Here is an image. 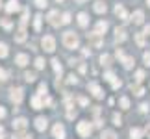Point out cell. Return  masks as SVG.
<instances>
[{"instance_id":"obj_1","label":"cell","mask_w":150,"mask_h":139,"mask_svg":"<svg viewBox=\"0 0 150 139\" xmlns=\"http://www.w3.org/2000/svg\"><path fill=\"white\" fill-rule=\"evenodd\" d=\"M63 45L67 48H78L80 46V37L74 32H65L63 33Z\"/></svg>"},{"instance_id":"obj_2","label":"cell","mask_w":150,"mask_h":139,"mask_svg":"<svg viewBox=\"0 0 150 139\" xmlns=\"http://www.w3.org/2000/svg\"><path fill=\"white\" fill-rule=\"evenodd\" d=\"M76 132L82 137H89L91 135V132H93V126H91L87 121H80L78 123V126H76Z\"/></svg>"},{"instance_id":"obj_3","label":"cell","mask_w":150,"mask_h":139,"mask_svg":"<svg viewBox=\"0 0 150 139\" xmlns=\"http://www.w3.org/2000/svg\"><path fill=\"white\" fill-rule=\"evenodd\" d=\"M41 45H43V48L47 50V52H54L56 50V39L52 37V35H45L41 39Z\"/></svg>"},{"instance_id":"obj_4","label":"cell","mask_w":150,"mask_h":139,"mask_svg":"<svg viewBox=\"0 0 150 139\" xmlns=\"http://www.w3.org/2000/svg\"><path fill=\"white\" fill-rule=\"evenodd\" d=\"M22 96H24L22 87H13V89H11V102H13V104H21Z\"/></svg>"},{"instance_id":"obj_5","label":"cell","mask_w":150,"mask_h":139,"mask_svg":"<svg viewBox=\"0 0 150 139\" xmlns=\"http://www.w3.org/2000/svg\"><path fill=\"white\" fill-rule=\"evenodd\" d=\"M87 89L93 93V96L95 98H104V91L100 89V85L96 84V82H91V84H87Z\"/></svg>"},{"instance_id":"obj_6","label":"cell","mask_w":150,"mask_h":139,"mask_svg":"<svg viewBox=\"0 0 150 139\" xmlns=\"http://www.w3.org/2000/svg\"><path fill=\"white\" fill-rule=\"evenodd\" d=\"M52 134H54L56 139H65V126L63 124H54V128H52Z\"/></svg>"},{"instance_id":"obj_7","label":"cell","mask_w":150,"mask_h":139,"mask_svg":"<svg viewBox=\"0 0 150 139\" xmlns=\"http://www.w3.org/2000/svg\"><path fill=\"white\" fill-rule=\"evenodd\" d=\"M47 21L50 22V24L52 26H59L61 24V21H59V11H50V13H48V17H47Z\"/></svg>"},{"instance_id":"obj_8","label":"cell","mask_w":150,"mask_h":139,"mask_svg":"<svg viewBox=\"0 0 150 139\" xmlns=\"http://www.w3.org/2000/svg\"><path fill=\"white\" fill-rule=\"evenodd\" d=\"M100 35H102V33H98V32H93V33H89V35H87L89 41H91V45H93L95 48H98V46L102 45V37Z\"/></svg>"},{"instance_id":"obj_9","label":"cell","mask_w":150,"mask_h":139,"mask_svg":"<svg viewBox=\"0 0 150 139\" xmlns=\"http://www.w3.org/2000/svg\"><path fill=\"white\" fill-rule=\"evenodd\" d=\"M47 126H48V121L45 119V117H37L35 119V128L39 132H45V130H47Z\"/></svg>"},{"instance_id":"obj_10","label":"cell","mask_w":150,"mask_h":139,"mask_svg":"<svg viewBox=\"0 0 150 139\" xmlns=\"http://www.w3.org/2000/svg\"><path fill=\"white\" fill-rule=\"evenodd\" d=\"M115 13H117V15L120 17V19H122V21L128 19V11L124 9V6H122V4H117V6H115Z\"/></svg>"},{"instance_id":"obj_11","label":"cell","mask_w":150,"mask_h":139,"mask_svg":"<svg viewBox=\"0 0 150 139\" xmlns=\"http://www.w3.org/2000/svg\"><path fill=\"white\" fill-rule=\"evenodd\" d=\"M21 6H19V0H9L8 6H6V11L8 13H13V11H19Z\"/></svg>"},{"instance_id":"obj_12","label":"cell","mask_w":150,"mask_h":139,"mask_svg":"<svg viewBox=\"0 0 150 139\" xmlns=\"http://www.w3.org/2000/svg\"><path fill=\"white\" fill-rule=\"evenodd\" d=\"M28 61H30V57H28L26 54H17V56H15V63H17L19 67H24Z\"/></svg>"},{"instance_id":"obj_13","label":"cell","mask_w":150,"mask_h":139,"mask_svg":"<svg viewBox=\"0 0 150 139\" xmlns=\"http://www.w3.org/2000/svg\"><path fill=\"white\" fill-rule=\"evenodd\" d=\"M106 9H108V6H106L104 0H96L95 2V11L96 13H106Z\"/></svg>"},{"instance_id":"obj_14","label":"cell","mask_w":150,"mask_h":139,"mask_svg":"<svg viewBox=\"0 0 150 139\" xmlns=\"http://www.w3.org/2000/svg\"><path fill=\"white\" fill-rule=\"evenodd\" d=\"M143 19H145V13H143L141 9H137L134 15H132V21L135 22V24H143Z\"/></svg>"},{"instance_id":"obj_15","label":"cell","mask_w":150,"mask_h":139,"mask_svg":"<svg viewBox=\"0 0 150 139\" xmlns=\"http://www.w3.org/2000/svg\"><path fill=\"white\" fill-rule=\"evenodd\" d=\"M13 128H15V130H24V128H26V119H22V117L15 119V121H13Z\"/></svg>"},{"instance_id":"obj_16","label":"cell","mask_w":150,"mask_h":139,"mask_svg":"<svg viewBox=\"0 0 150 139\" xmlns=\"http://www.w3.org/2000/svg\"><path fill=\"white\" fill-rule=\"evenodd\" d=\"M115 39H117L119 43H122L126 39V30L124 28H117V30H115Z\"/></svg>"},{"instance_id":"obj_17","label":"cell","mask_w":150,"mask_h":139,"mask_svg":"<svg viewBox=\"0 0 150 139\" xmlns=\"http://www.w3.org/2000/svg\"><path fill=\"white\" fill-rule=\"evenodd\" d=\"M78 24L82 26V28H85L89 24V17H87V13H78Z\"/></svg>"},{"instance_id":"obj_18","label":"cell","mask_w":150,"mask_h":139,"mask_svg":"<svg viewBox=\"0 0 150 139\" xmlns=\"http://www.w3.org/2000/svg\"><path fill=\"white\" fill-rule=\"evenodd\" d=\"M15 41H17V43H24V41H26V32H24V26H21V30L17 32Z\"/></svg>"},{"instance_id":"obj_19","label":"cell","mask_w":150,"mask_h":139,"mask_svg":"<svg viewBox=\"0 0 150 139\" xmlns=\"http://www.w3.org/2000/svg\"><path fill=\"white\" fill-rule=\"evenodd\" d=\"M32 106H33V109H41L43 108V100L39 98V95L32 98Z\"/></svg>"},{"instance_id":"obj_20","label":"cell","mask_w":150,"mask_h":139,"mask_svg":"<svg viewBox=\"0 0 150 139\" xmlns=\"http://www.w3.org/2000/svg\"><path fill=\"white\" fill-rule=\"evenodd\" d=\"M52 67H54V72L57 74V76H61V72H63V67L59 65V61H57V60H52Z\"/></svg>"},{"instance_id":"obj_21","label":"cell","mask_w":150,"mask_h":139,"mask_svg":"<svg viewBox=\"0 0 150 139\" xmlns=\"http://www.w3.org/2000/svg\"><path fill=\"white\" fill-rule=\"evenodd\" d=\"M141 135H143V132L139 128H132L130 130V139H141Z\"/></svg>"},{"instance_id":"obj_22","label":"cell","mask_w":150,"mask_h":139,"mask_svg":"<svg viewBox=\"0 0 150 139\" xmlns=\"http://www.w3.org/2000/svg\"><path fill=\"white\" fill-rule=\"evenodd\" d=\"M120 61H122V65L126 69H132V67H134V57H122Z\"/></svg>"},{"instance_id":"obj_23","label":"cell","mask_w":150,"mask_h":139,"mask_svg":"<svg viewBox=\"0 0 150 139\" xmlns=\"http://www.w3.org/2000/svg\"><path fill=\"white\" fill-rule=\"evenodd\" d=\"M102 139H117V135H115L113 130H106V132H102Z\"/></svg>"},{"instance_id":"obj_24","label":"cell","mask_w":150,"mask_h":139,"mask_svg":"<svg viewBox=\"0 0 150 139\" xmlns=\"http://www.w3.org/2000/svg\"><path fill=\"white\" fill-rule=\"evenodd\" d=\"M106 30H108V22H98V24H96V32L98 33H106Z\"/></svg>"},{"instance_id":"obj_25","label":"cell","mask_w":150,"mask_h":139,"mask_svg":"<svg viewBox=\"0 0 150 139\" xmlns=\"http://www.w3.org/2000/svg\"><path fill=\"white\" fill-rule=\"evenodd\" d=\"M100 63L108 67L109 63H111V56H108V54H102V56H100Z\"/></svg>"},{"instance_id":"obj_26","label":"cell","mask_w":150,"mask_h":139,"mask_svg":"<svg viewBox=\"0 0 150 139\" xmlns=\"http://www.w3.org/2000/svg\"><path fill=\"white\" fill-rule=\"evenodd\" d=\"M120 108H122V109H128L130 108V100H128V98H126V96H120Z\"/></svg>"},{"instance_id":"obj_27","label":"cell","mask_w":150,"mask_h":139,"mask_svg":"<svg viewBox=\"0 0 150 139\" xmlns=\"http://www.w3.org/2000/svg\"><path fill=\"white\" fill-rule=\"evenodd\" d=\"M135 43L139 46H145V35L143 33H135Z\"/></svg>"},{"instance_id":"obj_28","label":"cell","mask_w":150,"mask_h":139,"mask_svg":"<svg viewBox=\"0 0 150 139\" xmlns=\"http://www.w3.org/2000/svg\"><path fill=\"white\" fill-rule=\"evenodd\" d=\"M41 19H43L41 15H35V19H33V28L35 30H41Z\"/></svg>"},{"instance_id":"obj_29","label":"cell","mask_w":150,"mask_h":139,"mask_svg":"<svg viewBox=\"0 0 150 139\" xmlns=\"http://www.w3.org/2000/svg\"><path fill=\"white\" fill-rule=\"evenodd\" d=\"M6 56H8V45L0 43V57H6Z\"/></svg>"},{"instance_id":"obj_30","label":"cell","mask_w":150,"mask_h":139,"mask_svg":"<svg viewBox=\"0 0 150 139\" xmlns=\"http://www.w3.org/2000/svg\"><path fill=\"white\" fill-rule=\"evenodd\" d=\"M24 80H26V82H35V72H26Z\"/></svg>"},{"instance_id":"obj_31","label":"cell","mask_w":150,"mask_h":139,"mask_svg":"<svg viewBox=\"0 0 150 139\" xmlns=\"http://www.w3.org/2000/svg\"><path fill=\"white\" fill-rule=\"evenodd\" d=\"M71 22V13H63L61 15V24H69Z\"/></svg>"},{"instance_id":"obj_32","label":"cell","mask_w":150,"mask_h":139,"mask_svg":"<svg viewBox=\"0 0 150 139\" xmlns=\"http://www.w3.org/2000/svg\"><path fill=\"white\" fill-rule=\"evenodd\" d=\"M113 124H115V126H120V124H122V119H120V115H117V113L113 115Z\"/></svg>"},{"instance_id":"obj_33","label":"cell","mask_w":150,"mask_h":139,"mask_svg":"<svg viewBox=\"0 0 150 139\" xmlns=\"http://www.w3.org/2000/svg\"><path fill=\"white\" fill-rule=\"evenodd\" d=\"M132 89H134V93H135L137 96H143V95H145V89H143V87H134V85H132Z\"/></svg>"},{"instance_id":"obj_34","label":"cell","mask_w":150,"mask_h":139,"mask_svg":"<svg viewBox=\"0 0 150 139\" xmlns=\"http://www.w3.org/2000/svg\"><path fill=\"white\" fill-rule=\"evenodd\" d=\"M35 67L37 69H45V60H43V57H37V60H35Z\"/></svg>"},{"instance_id":"obj_35","label":"cell","mask_w":150,"mask_h":139,"mask_svg":"<svg viewBox=\"0 0 150 139\" xmlns=\"http://www.w3.org/2000/svg\"><path fill=\"white\" fill-rule=\"evenodd\" d=\"M104 80H106V82H113V80H115V74L113 72H106V74H104Z\"/></svg>"},{"instance_id":"obj_36","label":"cell","mask_w":150,"mask_h":139,"mask_svg":"<svg viewBox=\"0 0 150 139\" xmlns=\"http://www.w3.org/2000/svg\"><path fill=\"white\" fill-rule=\"evenodd\" d=\"M135 80H137V82H143V80H145V72H143V71H137L135 72Z\"/></svg>"},{"instance_id":"obj_37","label":"cell","mask_w":150,"mask_h":139,"mask_svg":"<svg viewBox=\"0 0 150 139\" xmlns=\"http://www.w3.org/2000/svg\"><path fill=\"white\" fill-rule=\"evenodd\" d=\"M0 24H2L6 30H9V28H11V22H9L8 19H0Z\"/></svg>"},{"instance_id":"obj_38","label":"cell","mask_w":150,"mask_h":139,"mask_svg":"<svg viewBox=\"0 0 150 139\" xmlns=\"http://www.w3.org/2000/svg\"><path fill=\"white\" fill-rule=\"evenodd\" d=\"M143 61H145V65L150 67V52H145V54H143Z\"/></svg>"},{"instance_id":"obj_39","label":"cell","mask_w":150,"mask_h":139,"mask_svg":"<svg viewBox=\"0 0 150 139\" xmlns=\"http://www.w3.org/2000/svg\"><path fill=\"white\" fill-rule=\"evenodd\" d=\"M35 6H37V8H47L48 2H47V0H35Z\"/></svg>"},{"instance_id":"obj_40","label":"cell","mask_w":150,"mask_h":139,"mask_svg":"<svg viewBox=\"0 0 150 139\" xmlns=\"http://www.w3.org/2000/svg\"><path fill=\"white\" fill-rule=\"evenodd\" d=\"M43 95H47V85L45 84L39 85V96H43Z\"/></svg>"},{"instance_id":"obj_41","label":"cell","mask_w":150,"mask_h":139,"mask_svg":"<svg viewBox=\"0 0 150 139\" xmlns=\"http://www.w3.org/2000/svg\"><path fill=\"white\" fill-rule=\"evenodd\" d=\"M69 84H78V78L74 76V74H71V76H69V80H67Z\"/></svg>"},{"instance_id":"obj_42","label":"cell","mask_w":150,"mask_h":139,"mask_svg":"<svg viewBox=\"0 0 150 139\" xmlns=\"http://www.w3.org/2000/svg\"><path fill=\"white\" fill-rule=\"evenodd\" d=\"M6 76H8V74H6V71H4V69H0V82H4Z\"/></svg>"},{"instance_id":"obj_43","label":"cell","mask_w":150,"mask_h":139,"mask_svg":"<svg viewBox=\"0 0 150 139\" xmlns=\"http://www.w3.org/2000/svg\"><path fill=\"white\" fill-rule=\"evenodd\" d=\"M111 85H113V89L120 87V80H113V82H111Z\"/></svg>"},{"instance_id":"obj_44","label":"cell","mask_w":150,"mask_h":139,"mask_svg":"<svg viewBox=\"0 0 150 139\" xmlns=\"http://www.w3.org/2000/svg\"><path fill=\"white\" fill-rule=\"evenodd\" d=\"M80 104H82V106H87V98L82 96V98H80Z\"/></svg>"},{"instance_id":"obj_45","label":"cell","mask_w":150,"mask_h":139,"mask_svg":"<svg viewBox=\"0 0 150 139\" xmlns=\"http://www.w3.org/2000/svg\"><path fill=\"white\" fill-rule=\"evenodd\" d=\"M2 117H6V109L0 106V119H2Z\"/></svg>"},{"instance_id":"obj_46","label":"cell","mask_w":150,"mask_h":139,"mask_svg":"<svg viewBox=\"0 0 150 139\" xmlns=\"http://www.w3.org/2000/svg\"><path fill=\"white\" fill-rule=\"evenodd\" d=\"M141 111H148V104H141Z\"/></svg>"},{"instance_id":"obj_47","label":"cell","mask_w":150,"mask_h":139,"mask_svg":"<svg viewBox=\"0 0 150 139\" xmlns=\"http://www.w3.org/2000/svg\"><path fill=\"white\" fill-rule=\"evenodd\" d=\"M26 135L24 134H17V135H13V139H24Z\"/></svg>"},{"instance_id":"obj_48","label":"cell","mask_w":150,"mask_h":139,"mask_svg":"<svg viewBox=\"0 0 150 139\" xmlns=\"http://www.w3.org/2000/svg\"><path fill=\"white\" fill-rule=\"evenodd\" d=\"M145 134H146V137L150 139V124H148V126H146V128H145Z\"/></svg>"},{"instance_id":"obj_49","label":"cell","mask_w":150,"mask_h":139,"mask_svg":"<svg viewBox=\"0 0 150 139\" xmlns=\"http://www.w3.org/2000/svg\"><path fill=\"white\" fill-rule=\"evenodd\" d=\"M74 115H76V111H69L67 117H69V119H74Z\"/></svg>"},{"instance_id":"obj_50","label":"cell","mask_w":150,"mask_h":139,"mask_svg":"<svg viewBox=\"0 0 150 139\" xmlns=\"http://www.w3.org/2000/svg\"><path fill=\"white\" fill-rule=\"evenodd\" d=\"M85 71H87V67H85L83 63H82V65H80V72H85Z\"/></svg>"},{"instance_id":"obj_51","label":"cell","mask_w":150,"mask_h":139,"mask_svg":"<svg viewBox=\"0 0 150 139\" xmlns=\"http://www.w3.org/2000/svg\"><path fill=\"white\" fill-rule=\"evenodd\" d=\"M145 33H146V35L150 33V26H145Z\"/></svg>"},{"instance_id":"obj_52","label":"cell","mask_w":150,"mask_h":139,"mask_svg":"<svg viewBox=\"0 0 150 139\" xmlns=\"http://www.w3.org/2000/svg\"><path fill=\"white\" fill-rule=\"evenodd\" d=\"M0 137H4V128L0 126Z\"/></svg>"},{"instance_id":"obj_53","label":"cell","mask_w":150,"mask_h":139,"mask_svg":"<svg viewBox=\"0 0 150 139\" xmlns=\"http://www.w3.org/2000/svg\"><path fill=\"white\" fill-rule=\"evenodd\" d=\"M146 4H148V6H150V0H146Z\"/></svg>"},{"instance_id":"obj_54","label":"cell","mask_w":150,"mask_h":139,"mask_svg":"<svg viewBox=\"0 0 150 139\" xmlns=\"http://www.w3.org/2000/svg\"><path fill=\"white\" fill-rule=\"evenodd\" d=\"M57 2H63V0H57Z\"/></svg>"},{"instance_id":"obj_55","label":"cell","mask_w":150,"mask_h":139,"mask_svg":"<svg viewBox=\"0 0 150 139\" xmlns=\"http://www.w3.org/2000/svg\"><path fill=\"white\" fill-rule=\"evenodd\" d=\"M0 4H2V0H0Z\"/></svg>"}]
</instances>
